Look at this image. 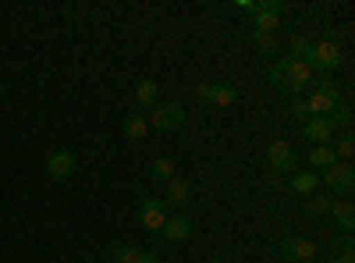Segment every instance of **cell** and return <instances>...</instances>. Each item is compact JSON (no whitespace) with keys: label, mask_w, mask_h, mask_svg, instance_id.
<instances>
[{"label":"cell","mask_w":355,"mask_h":263,"mask_svg":"<svg viewBox=\"0 0 355 263\" xmlns=\"http://www.w3.org/2000/svg\"><path fill=\"white\" fill-rule=\"evenodd\" d=\"M302 135H306L309 142H320V146H327V142L334 139V125H331L327 118H309V121L302 125Z\"/></svg>","instance_id":"cell-11"},{"label":"cell","mask_w":355,"mask_h":263,"mask_svg":"<svg viewBox=\"0 0 355 263\" xmlns=\"http://www.w3.org/2000/svg\"><path fill=\"white\" fill-rule=\"evenodd\" d=\"M210 93H214V85H210V82H199V85H196V96H199L202 103H210Z\"/></svg>","instance_id":"cell-29"},{"label":"cell","mask_w":355,"mask_h":263,"mask_svg":"<svg viewBox=\"0 0 355 263\" xmlns=\"http://www.w3.org/2000/svg\"><path fill=\"white\" fill-rule=\"evenodd\" d=\"M160 235L171 239V242H185L192 235V224H189V217H167L164 228H160Z\"/></svg>","instance_id":"cell-14"},{"label":"cell","mask_w":355,"mask_h":263,"mask_svg":"<svg viewBox=\"0 0 355 263\" xmlns=\"http://www.w3.org/2000/svg\"><path fill=\"white\" fill-rule=\"evenodd\" d=\"M114 263H160V253H146V249H135V246H117Z\"/></svg>","instance_id":"cell-13"},{"label":"cell","mask_w":355,"mask_h":263,"mask_svg":"<svg viewBox=\"0 0 355 263\" xmlns=\"http://www.w3.org/2000/svg\"><path fill=\"white\" fill-rule=\"evenodd\" d=\"M334 164H338V157H334V150H331V146H316V150L309 153V167L327 171V167H334Z\"/></svg>","instance_id":"cell-18"},{"label":"cell","mask_w":355,"mask_h":263,"mask_svg":"<svg viewBox=\"0 0 355 263\" xmlns=\"http://www.w3.org/2000/svg\"><path fill=\"white\" fill-rule=\"evenodd\" d=\"M288 50H291L288 61H309V53H313V40H309V36H291Z\"/></svg>","instance_id":"cell-17"},{"label":"cell","mask_w":355,"mask_h":263,"mask_svg":"<svg viewBox=\"0 0 355 263\" xmlns=\"http://www.w3.org/2000/svg\"><path fill=\"white\" fill-rule=\"evenodd\" d=\"M174 171H178V164H174L171 157H157V160L150 164V174H153L157 182H171V178H174Z\"/></svg>","instance_id":"cell-19"},{"label":"cell","mask_w":355,"mask_h":263,"mask_svg":"<svg viewBox=\"0 0 355 263\" xmlns=\"http://www.w3.org/2000/svg\"><path fill=\"white\" fill-rule=\"evenodd\" d=\"M327 263H345V260H338V256H334V260H327Z\"/></svg>","instance_id":"cell-31"},{"label":"cell","mask_w":355,"mask_h":263,"mask_svg":"<svg viewBox=\"0 0 355 263\" xmlns=\"http://www.w3.org/2000/svg\"><path fill=\"white\" fill-rule=\"evenodd\" d=\"M306 100V107H309V118H331L334 114V107H338V96H327V93H309V96H302Z\"/></svg>","instance_id":"cell-10"},{"label":"cell","mask_w":355,"mask_h":263,"mask_svg":"<svg viewBox=\"0 0 355 263\" xmlns=\"http://www.w3.org/2000/svg\"><path fill=\"white\" fill-rule=\"evenodd\" d=\"M78 167V160H75V153H68V150H57V153H50V160H46V171H50V178H68V174Z\"/></svg>","instance_id":"cell-9"},{"label":"cell","mask_w":355,"mask_h":263,"mask_svg":"<svg viewBox=\"0 0 355 263\" xmlns=\"http://www.w3.org/2000/svg\"><path fill=\"white\" fill-rule=\"evenodd\" d=\"M306 85H313V68L306 61H288V90L284 93L299 96V93H306Z\"/></svg>","instance_id":"cell-4"},{"label":"cell","mask_w":355,"mask_h":263,"mask_svg":"<svg viewBox=\"0 0 355 263\" xmlns=\"http://www.w3.org/2000/svg\"><path fill=\"white\" fill-rule=\"evenodd\" d=\"M252 15H256V33L270 36L277 28V18H281V4H277V0H263V4H256Z\"/></svg>","instance_id":"cell-7"},{"label":"cell","mask_w":355,"mask_h":263,"mask_svg":"<svg viewBox=\"0 0 355 263\" xmlns=\"http://www.w3.org/2000/svg\"><path fill=\"white\" fill-rule=\"evenodd\" d=\"M331 150H334V157H345V160H348V157L355 153V139H352V132H345V135L338 139V146H331Z\"/></svg>","instance_id":"cell-27"},{"label":"cell","mask_w":355,"mask_h":263,"mask_svg":"<svg viewBox=\"0 0 355 263\" xmlns=\"http://www.w3.org/2000/svg\"><path fill=\"white\" fill-rule=\"evenodd\" d=\"M327 121H331L334 128H338V125H345V128H352V121H355V118H352V107H348V103H341V107H334V114H331V118H327Z\"/></svg>","instance_id":"cell-26"},{"label":"cell","mask_w":355,"mask_h":263,"mask_svg":"<svg viewBox=\"0 0 355 263\" xmlns=\"http://www.w3.org/2000/svg\"><path fill=\"white\" fill-rule=\"evenodd\" d=\"M266 160H270L274 171H295V150H291V142H284V139L270 142V150H266Z\"/></svg>","instance_id":"cell-8"},{"label":"cell","mask_w":355,"mask_h":263,"mask_svg":"<svg viewBox=\"0 0 355 263\" xmlns=\"http://www.w3.org/2000/svg\"><path fill=\"white\" fill-rule=\"evenodd\" d=\"M331 203H334V199H327V196H309V203H306V214H309V217L331 214Z\"/></svg>","instance_id":"cell-24"},{"label":"cell","mask_w":355,"mask_h":263,"mask_svg":"<svg viewBox=\"0 0 355 263\" xmlns=\"http://www.w3.org/2000/svg\"><path fill=\"white\" fill-rule=\"evenodd\" d=\"M164 221H167V203L164 199H142V228L160 235Z\"/></svg>","instance_id":"cell-5"},{"label":"cell","mask_w":355,"mask_h":263,"mask_svg":"<svg viewBox=\"0 0 355 263\" xmlns=\"http://www.w3.org/2000/svg\"><path fill=\"white\" fill-rule=\"evenodd\" d=\"M331 249L338 253V260H345V263H352V256H355V242H352V235L345 231L341 239H331Z\"/></svg>","instance_id":"cell-22"},{"label":"cell","mask_w":355,"mask_h":263,"mask_svg":"<svg viewBox=\"0 0 355 263\" xmlns=\"http://www.w3.org/2000/svg\"><path fill=\"white\" fill-rule=\"evenodd\" d=\"M341 50H338V43L334 40H323V43H313V53H309V68L313 71H334V68H341Z\"/></svg>","instance_id":"cell-1"},{"label":"cell","mask_w":355,"mask_h":263,"mask_svg":"<svg viewBox=\"0 0 355 263\" xmlns=\"http://www.w3.org/2000/svg\"><path fill=\"white\" fill-rule=\"evenodd\" d=\"M185 121V107L182 103H153V114H150V128H157V132H171V128H178Z\"/></svg>","instance_id":"cell-2"},{"label":"cell","mask_w":355,"mask_h":263,"mask_svg":"<svg viewBox=\"0 0 355 263\" xmlns=\"http://www.w3.org/2000/svg\"><path fill=\"white\" fill-rule=\"evenodd\" d=\"M135 100H139L142 107H153V103H157V82H153V78H142V82L135 85Z\"/></svg>","instance_id":"cell-21"},{"label":"cell","mask_w":355,"mask_h":263,"mask_svg":"<svg viewBox=\"0 0 355 263\" xmlns=\"http://www.w3.org/2000/svg\"><path fill=\"white\" fill-rule=\"evenodd\" d=\"M281 256H284L288 263H313L316 246L306 242V239H284V242H281Z\"/></svg>","instance_id":"cell-6"},{"label":"cell","mask_w":355,"mask_h":263,"mask_svg":"<svg viewBox=\"0 0 355 263\" xmlns=\"http://www.w3.org/2000/svg\"><path fill=\"white\" fill-rule=\"evenodd\" d=\"M331 217H334V224H338V228L352 231V224H355V207H352L348 199H341V203H331Z\"/></svg>","instance_id":"cell-16"},{"label":"cell","mask_w":355,"mask_h":263,"mask_svg":"<svg viewBox=\"0 0 355 263\" xmlns=\"http://www.w3.org/2000/svg\"><path fill=\"white\" fill-rule=\"evenodd\" d=\"M256 46H259V50H274V40L266 36V33H256Z\"/></svg>","instance_id":"cell-30"},{"label":"cell","mask_w":355,"mask_h":263,"mask_svg":"<svg viewBox=\"0 0 355 263\" xmlns=\"http://www.w3.org/2000/svg\"><path fill=\"white\" fill-rule=\"evenodd\" d=\"M270 82L277 85V90H281V93L288 90V57H284V61H277V65L270 68Z\"/></svg>","instance_id":"cell-25"},{"label":"cell","mask_w":355,"mask_h":263,"mask_svg":"<svg viewBox=\"0 0 355 263\" xmlns=\"http://www.w3.org/2000/svg\"><path fill=\"white\" fill-rule=\"evenodd\" d=\"M164 203H174V207H189L192 203V182H185V178H174L167 182V199Z\"/></svg>","instance_id":"cell-12"},{"label":"cell","mask_w":355,"mask_h":263,"mask_svg":"<svg viewBox=\"0 0 355 263\" xmlns=\"http://www.w3.org/2000/svg\"><path fill=\"white\" fill-rule=\"evenodd\" d=\"M323 185H327L334 196H348L352 189H355V171L348 167V164H334V167H327L323 171Z\"/></svg>","instance_id":"cell-3"},{"label":"cell","mask_w":355,"mask_h":263,"mask_svg":"<svg viewBox=\"0 0 355 263\" xmlns=\"http://www.w3.org/2000/svg\"><path fill=\"white\" fill-rule=\"evenodd\" d=\"M234 100H239V90H234V85H227V82L214 85V93H210V103H217V107H231Z\"/></svg>","instance_id":"cell-20"},{"label":"cell","mask_w":355,"mask_h":263,"mask_svg":"<svg viewBox=\"0 0 355 263\" xmlns=\"http://www.w3.org/2000/svg\"><path fill=\"white\" fill-rule=\"evenodd\" d=\"M146 132H150V125H146V118H139V114H132V118L125 121V135H128V139H135V142H139Z\"/></svg>","instance_id":"cell-23"},{"label":"cell","mask_w":355,"mask_h":263,"mask_svg":"<svg viewBox=\"0 0 355 263\" xmlns=\"http://www.w3.org/2000/svg\"><path fill=\"white\" fill-rule=\"evenodd\" d=\"M291 118H299L302 125L309 121V107H306V100H302V96H295V100H291Z\"/></svg>","instance_id":"cell-28"},{"label":"cell","mask_w":355,"mask_h":263,"mask_svg":"<svg viewBox=\"0 0 355 263\" xmlns=\"http://www.w3.org/2000/svg\"><path fill=\"white\" fill-rule=\"evenodd\" d=\"M206 263H224V260H206Z\"/></svg>","instance_id":"cell-32"},{"label":"cell","mask_w":355,"mask_h":263,"mask_svg":"<svg viewBox=\"0 0 355 263\" xmlns=\"http://www.w3.org/2000/svg\"><path fill=\"white\" fill-rule=\"evenodd\" d=\"M320 185V178H316V174L313 171H295L291 174V192H299V196H313V189Z\"/></svg>","instance_id":"cell-15"}]
</instances>
